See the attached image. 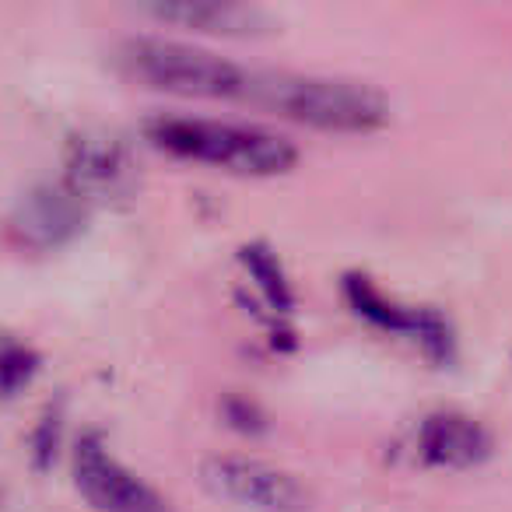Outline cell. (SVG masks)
I'll use <instances>...</instances> for the list:
<instances>
[{
	"label": "cell",
	"mask_w": 512,
	"mask_h": 512,
	"mask_svg": "<svg viewBox=\"0 0 512 512\" xmlns=\"http://www.w3.org/2000/svg\"><path fill=\"white\" fill-rule=\"evenodd\" d=\"M341 292L348 299V306L355 309V316H362L376 330L407 337L439 365H449L456 358V330L446 313H439L432 306H404V302L390 299L383 288L372 285V278H365L358 271L344 274Z\"/></svg>",
	"instance_id": "4"
},
{
	"label": "cell",
	"mask_w": 512,
	"mask_h": 512,
	"mask_svg": "<svg viewBox=\"0 0 512 512\" xmlns=\"http://www.w3.org/2000/svg\"><path fill=\"white\" fill-rule=\"evenodd\" d=\"M120 64L134 81L190 99H242L249 71L204 46L162 36H134L120 46Z\"/></svg>",
	"instance_id": "3"
},
{
	"label": "cell",
	"mask_w": 512,
	"mask_h": 512,
	"mask_svg": "<svg viewBox=\"0 0 512 512\" xmlns=\"http://www.w3.org/2000/svg\"><path fill=\"white\" fill-rule=\"evenodd\" d=\"M85 225V200L71 190V186H36L25 193L22 204L11 214V232L18 242L36 249L64 246L67 239L81 232Z\"/></svg>",
	"instance_id": "9"
},
{
	"label": "cell",
	"mask_w": 512,
	"mask_h": 512,
	"mask_svg": "<svg viewBox=\"0 0 512 512\" xmlns=\"http://www.w3.org/2000/svg\"><path fill=\"white\" fill-rule=\"evenodd\" d=\"M151 18L169 25H183L207 36H235L253 39L271 32V15L253 4H228V0H155L148 4Z\"/></svg>",
	"instance_id": "10"
},
{
	"label": "cell",
	"mask_w": 512,
	"mask_h": 512,
	"mask_svg": "<svg viewBox=\"0 0 512 512\" xmlns=\"http://www.w3.org/2000/svg\"><path fill=\"white\" fill-rule=\"evenodd\" d=\"M239 264L242 271L253 278L256 292L267 306L274 309L278 316H288L295 309V292H292V281L285 274V264H281V256L274 253L267 242H246L239 249Z\"/></svg>",
	"instance_id": "11"
},
{
	"label": "cell",
	"mask_w": 512,
	"mask_h": 512,
	"mask_svg": "<svg viewBox=\"0 0 512 512\" xmlns=\"http://www.w3.org/2000/svg\"><path fill=\"white\" fill-rule=\"evenodd\" d=\"M221 421L242 435H260L267 428L264 407L256 404V400H249L246 393H225L221 397Z\"/></svg>",
	"instance_id": "13"
},
{
	"label": "cell",
	"mask_w": 512,
	"mask_h": 512,
	"mask_svg": "<svg viewBox=\"0 0 512 512\" xmlns=\"http://www.w3.org/2000/svg\"><path fill=\"white\" fill-rule=\"evenodd\" d=\"M67 186L81 200L123 204L137 190V162L109 130H85L67 144Z\"/></svg>",
	"instance_id": "7"
},
{
	"label": "cell",
	"mask_w": 512,
	"mask_h": 512,
	"mask_svg": "<svg viewBox=\"0 0 512 512\" xmlns=\"http://www.w3.org/2000/svg\"><path fill=\"white\" fill-rule=\"evenodd\" d=\"M242 99L292 123L330 134H372L390 123V95L372 81L327 78V74L249 71Z\"/></svg>",
	"instance_id": "1"
},
{
	"label": "cell",
	"mask_w": 512,
	"mask_h": 512,
	"mask_svg": "<svg viewBox=\"0 0 512 512\" xmlns=\"http://www.w3.org/2000/svg\"><path fill=\"white\" fill-rule=\"evenodd\" d=\"M414 453L425 467L470 470L491 456V432L460 411H435L414 432Z\"/></svg>",
	"instance_id": "8"
},
{
	"label": "cell",
	"mask_w": 512,
	"mask_h": 512,
	"mask_svg": "<svg viewBox=\"0 0 512 512\" xmlns=\"http://www.w3.org/2000/svg\"><path fill=\"white\" fill-rule=\"evenodd\" d=\"M57 418H43L39 425V435H36V453H39V463H50V456L57 453Z\"/></svg>",
	"instance_id": "14"
},
{
	"label": "cell",
	"mask_w": 512,
	"mask_h": 512,
	"mask_svg": "<svg viewBox=\"0 0 512 512\" xmlns=\"http://www.w3.org/2000/svg\"><path fill=\"white\" fill-rule=\"evenodd\" d=\"M74 484L99 512H169V502L141 474L106 449L102 435H81L71 456Z\"/></svg>",
	"instance_id": "6"
},
{
	"label": "cell",
	"mask_w": 512,
	"mask_h": 512,
	"mask_svg": "<svg viewBox=\"0 0 512 512\" xmlns=\"http://www.w3.org/2000/svg\"><path fill=\"white\" fill-rule=\"evenodd\" d=\"M155 148L186 162L218 165L239 176H285L299 165V148L285 134L253 123L204 120V116H155L144 123Z\"/></svg>",
	"instance_id": "2"
},
{
	"label": "cell",
	"mask_w": 512,
	"mask_h": 512,
	"mask_svg": "<svg viewBox=\"0 0 512 512\" xmlns=\"http://www.w3.org/2000/svg\"><path fill=\"white\" fill-rule=\"evenodd\" d=\"M39 372V355L25 344L0 337V397H15Z\"/></svg>",
	"instance_id": "12"
},
{
	"label": "cell",
	"mask_w": 512,
	"mask_h": 512,
	"mask_svg": "<svg viewBox=\"0 0 512 512\" xmlns=\"http://www.w3.org/2000/svg\"><path fill=\"white\" fill-rule=\"evenodd\" d=\"M200 484L211 495L253 512H306L309 505V491L299 477L253 456H207L200 460Z\"/></svg>",
	"instance_id": "5"
}]
</instances>
